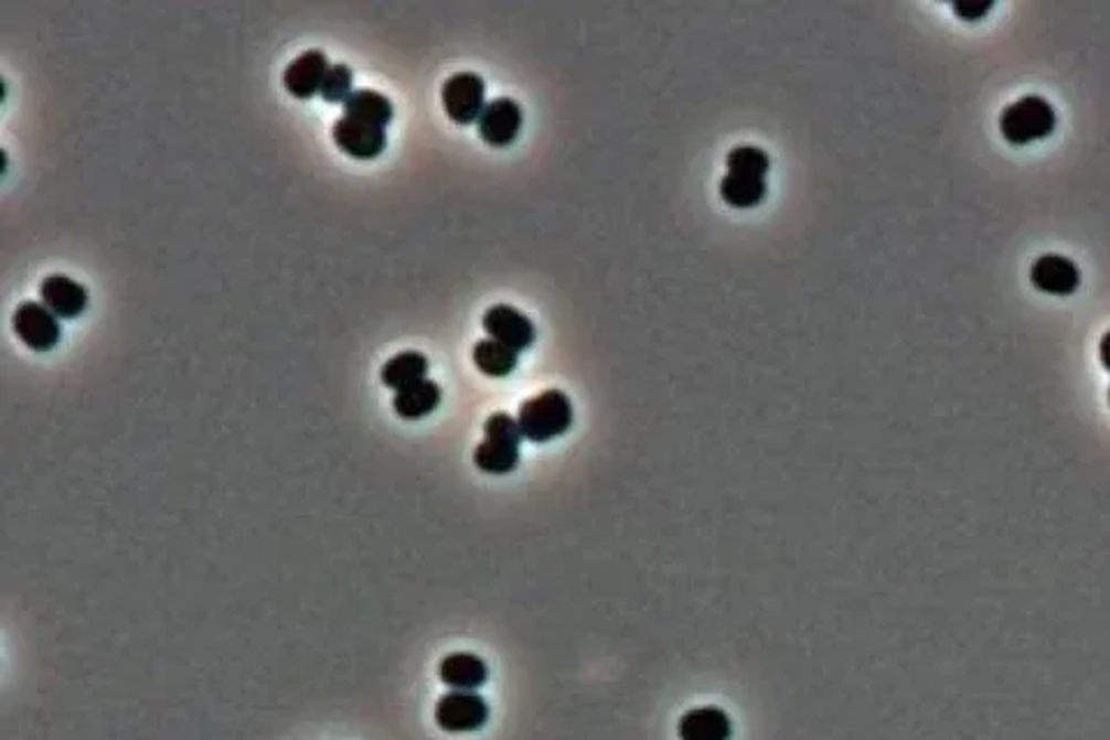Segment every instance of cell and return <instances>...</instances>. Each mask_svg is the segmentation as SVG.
Wrapping results in <instances>:
<instances>
[{
    "label": "cell",
    "mask_w": 1110,
    "mask_h": 740,
    "mask_svg": "<svg viewBox=\"0 0 1110 740\" xmlns=\"http://www.w3.org/2000/svg\"><path fill=\"white\" fill-rule=\"evenodd\" d=\"M1032 285L1036 290L1055 297L1074 294L1080 285V269L1061 255H1044L1032 265Z\"/></svg>",
    "instance_id": "7c38bea8"
},
{
    "label": "cell",
    "mask_w": 1110,
    "mask_h": 740,
    "mask_svg": "<svg viewBox=\"0 0 1110 740\" xmlns=\"http://www.w3.org/2000/svg\"><path fill=\"white\" fill-rule=\"evenodd\" d=\"M472 362L484 375L506 377V375H512L519 366V352H514L512 347H506L493 339H481L472 347Z\"/></svg>",
    "instance_id": "ac0fdd59"
},
{
    "label": "cell",
    "mask_w": 1110,
    "mask_h": 740,
    "mask_svg": "<svg viewBox=\"0 0 1110 740\" xmlns=\"http://www.w3.org/2000/svg\"><path fill=\"white\" fill-rule=\"evenodd\" d=\"M42 303L52 310L56 318L72 320L84 313L88 303V292L84 285L65 274H50L40 285Z\"/></svg>",
    "instance_id": "8fae6325"
},
{
    "label": "cell",
    "mask_w": 1110,
    "mask_h": 740,
    "mask_svg": "<svg viewBox=\"0 0 1110 740\" xmlns=\"http://www.w3.org/2000/svg\"><path fill=\"white\" fill-rule=\"evenodd\" d=\"M484 329L489 339L512 347L514 352H523L535 343V324L519 308L510 303H495L484 313Z\"/></svg>",
    "instance_id": "52a82bcc"
},
{
    "label": "cell",
    "mask_w": 1110,
    "mask_h": 740,
    "mask_svg": "<svg viewBox=\"0 0 1110 740\" xmlns=\"http://www.w3.org/2000/svg\"><path fill=\"white\" fill-rule=\"evenodd\" d=\"M343 116L387 128V124L394 118V103L375 88H354L350 98L343 103Z\"/></svg>",
    "instance_id": "9a60e30c"
},
{
    "label": "cell",
    "mask_w": 1110,
    "mask_h": 740,
    "mask_svg": "<svg viewBox=\"0 0 1110 740\" xmlns=\"http://www.w3.org/2000/svg\"><path fill=\"white\" fill-rule=\"evenodd\" d=\"M440 680L461 691H477L489 680V666L479 655L472 653H451L440 662L438 668Z\"/></svg>",
    "instance_id": "5bb4252c"
},
{
    "label": "cell",
    "mask_w": 1110,
    "mask_h": 740,
    "mask_svg": "<svg viewBox=\"0 0 1110 740\" xmlns=\"http://www.w3.org/2000/svg\"><path fill=\"white\" fill-rule=\"evenodd\" d=\"M354 90V75L345 63H333L322 82L320 95L327 103H345Z\"/></svg>",
    "instance_id": "44dd1931"
},
{
    "label": "cell",
    "mask_w": 1110,
    "mask_h": 740,
    "mask_svg": "<svg viewBox=\"0 0 1110 740\" xmlns=\"http://www.w3.org/2000/svg\"><path fill=\"white\" fill-rule=\"evenodd\" d=\"M329 67H331L329 58L322 50H306L303 54L287 63L282 73V84L289 93L297 95V98H312V95L320 93Z\"/></svg>",
    "instance_id": "30bf717a"
},
{
    "label": "cell",
    "mask_w": 1110,
    "mask_h": 740,
    "mask_svg": "<svg viewBox=\"0 0 1110 740\" xmlns=\"http://www.w3.org/2000/svg\"><path fill=\"white\" fill-rule=\"evenodd\" d=\"M521 426L506 412H493L484 423V440L474 449V465L489 474H506L521 461Z\"/></svg>",
    "instance_id": "7a4b0ae2"
},
{
    "label": "cell",
    "mask_w": 1110,
    "mask_h": 740,
    "mask_svg": "<svg viewBox=\"0 0 1110 740\" xmlns=\"http://www.w3.org/2000/svg\"><path fill=\"white\" fill-rule=\"evenodd\" d=\"M523 128V109L514 98H493L481 111L477 130L491 147H510Z\"/></svg>",
    "instance_id": "ba28073f"
},
{
    "label": "cell",
    "mask_w": 1110,
    "mask_h": 740,
    "mask_svg": "<svg viewBox=\"0 0 1110 740\" xmlns=\"http://www.w3.org/2000/svg\"><path fill=\"white\" fill-rule=\"evenodd\" d=\"M491 718V708L487 699L477 691L451 689L442 695L436 704V722L442 731L449 733H472L481 727H487Z\"/></svg>",
    "instance_id": "277c9868"
},
{
    "label": "cell",
    "mask_w": 1110,
    "mask_h": 740,
    "mask_svg": "<svg viewBox=\"0 0 1110 740\" xmlns=\"http://www.w3.org/2000/svg\"><path fill=\"white\" fill-rule=\"evenodd\" d=\"M1055 126L1057 114L1053 105L1039 95H1025V98L1011 103L1000 118V130L1013 147H1025L1032 141L1046 139L1053 135Z\"/></svg>",
    "instance_id": "3957f363"
},
{
    "label": "cell",
    "mask_w": 1110,
    "mask_h": 740,
    "mask_svg": "<svg viewBox=\"0 0 1110 740\" xmlns=\"http://www.w3.org/2000/svg\"><path fill=\"white\" fill-rule=\"evenodd\" d=\"M727 167H729V174H736V176L766 179V174L770 170V158L759 147L743 144V147H736L727 155Z\"/></svg>",
    "instance_id": "ffe728a7"
},
{
    "label": "cell",
    "mask_w": 1110,
    "mask_h": 740,
    "mask_svg": "<svg viewBox=\"0 0 1110 740\" xmlns=\"http://www.w3.org/2000/svg\"><path fill=\"white\" fill-rule=\"evenodd\" d=\"M426 373H428L426 354L417 350H405L394 354L392 360L382 366L380 377L389 389L401 392L409 385H415L419 379H426Z\"/></svg>",
    "instance_id": "e0dca14e"
},
{
    "label": "cell",
    "mask_w": 1110,
    "mask_h": 740,
    "mask_svg": "<svg viewBox=\"0 0 1110 740\" xmlns=\"http://www.w3.org/2000/svg\"><path fill=\"white\" fill-rule=\"evenodd\" d=\"M331 137L338 144V149H343L352 158L369 160L382 153L384 144H387V130L375 124L356 121V118L341 116L331 128Z\"/></svg>",
    "instance_id": "9c48e42d"
},
{
    "label": "cell",
    "mask_w": 1110,
    "mask_h": 740,
    "mask_svg": "<svg viewBox=\"0 0 1110 740\" xmlns=\"http://www.w3.org/2000/svg\"><path fill=\"white\" fill-rule=\"evenodd\" d=\"M442 400V389L438 382L433 379H419L415 385H409L394 396V410L403 419H424L433 410L438 408Z\"/></svg>",
    "instance_id": "2e32d148"
},
{
    "label": "cell",
    "mask_w": 1110,
    "mask_h": 740,
    "mask_svg": "<svg viewBox=\"0 0 1110 740\" xmlns=\"http://www.w3.org/2000/svg\"><path fill=\"white\" fill-rule=\"evenodd\" d=\"M768 185L764 179L727 174L719 181V197L736 208H753L764 202Z\"/></svg>",
    "instance_id": "d6986e66"
},
{
    "label": "cell",
    "mask_w": 1110,
    "mask_h": 740,
    "mask_svg": "<svg viewBox=\"0 0 1110 740\" xmlns=\"http://www.w3.org/2000/svg\"><path fill=\"white\" fill-rule=\"evenodd\" d=\"M442 105L451 121L477 124L487 107V84L477 73H456L442 84Z\"/></svg>",
    "instance_id": "5b68a950"
},
{
    "label": "cell",
    "mask_w": 1110,
    "mask_h": 740,
    "mask_svg": "<svg viewBox=\"0 0 1110 740\" xmlns=\"http://www.w3.org/2000/svg\"><path fill=\"white\" fill-rule=\"evenodd\" d=\"M732 718L717 706L692 708L679 722L681 740H732Z\"/></svg>",
    "instance_id": "4fadbf2b"
},
{
    "label": "cell",
    "mask_w": 1110,
    "mask_h": 740,
    "mask_svg": "<svg viewBox=\"0 0 1110 740\" xmlns=\"http://www.w3.org/2000/svg\"><path fill=\"white\" fill-rule=\"evenodd\" d=\"M519 426L525 440L548 442L569 431L574 421L572 400L561 389H546L533 398H527L519 410Z\"/></svg>",
    "instance_id": "6da1fadb"
},
{
    "label": "cell",
    "mask_w": 1110,
    "mask_h": 740,
    "mask_svg": "<svg viewBox=\"0 0 1110 740\" xmlns=\"http://www.w3.org/2000/svg\"><path fill=\"white\" fill-rule=\"evenodd\" d=\"M991 10H993V3H953V12L958 17H962L964 21L983 19Z\"/></svg>",
    "instance_id": "7402d4cb"
},
{
    "label": "cell",
    "mask_w": 1110,
    "mask_h": 740,
    "mask_svg": "<svg viewBox=\"0 0 1110 740\" xmlns=\"http://www.w3.org/2000/svg\"><path fill=\"white\" fill-rule=\"evenodd\" d=\"M1099 356H1101V364L1106 371H1110V331L1106 333V336L1101 339V347H1099Z\"/></svg>",
    "instance_id": "603a6c76"
},
{
    "label": "cell",
    "mask_w": 1110,
    "mask_h": 740,
    "mask_svg": "<svg viewBox=\"0 0 1110 740\" xmlns=\"http://www.w3.org/2000/svg\"><path fill=\"white\" fill-rule=\"evenodd\" d=\"M61 318L38 301H21L12 315L17 336L35 352H50L61 341Z\"/></svg>",
    "instance_id": "8992f818"
}]
</instances>
